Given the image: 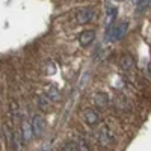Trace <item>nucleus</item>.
Returning <instances> with one entry per match:
<instances>
[{"instance_id": "obj_1", "label": "nucleus", "mask_w": 151, "mask_h": 151, "mask_svg": "<svg viewBox=\"0 0 151 151\" xmlns=\"http://www.w3.org/2000/svg\"><path fill=\"white\" fill-rule=\"evenodd\" d=\"M127 30H129V21H121L112 29V35L109 36V40L110 41H119L125 36Z\"/></svg>"}, {"instance_id": "obj_2", "label": "nucleus", "mask_w": 151, "mask_h": 151, "mask_svg": "<svg viewBox=\"0 0 151 151\" xmlns=\"http://www.w3.org/2000/svg\"><path fill=\"white\" fill-rule=\"evenodd\" d=\"M92 18H94V9L92 8H82V9H79L77 15H76V20H77L79 24H86Z\"/></svg>"}, {"instance_id": "obj_3", "label": "nucleus", "mask_w": 151, "mask_h": 151, "mask_svg": "<svg viewBox=\"0 0 151 151\" xmlns=\"http://www.w3.org/2000/svg\"><path fill=\"white\" fill-rule=\"evenodd\" d=\"M30 124H32V132H33L35 136H41L44 133V130H45V121H44L42 116L35 115L32 118V122Z\"/></svg>"}, {"instance_id": "obj_4", "label": "nucleus", "mask_w": 151, "mask_h": 151, "mask_svg": "<svg viewBox=\"0 0 151 151\" xmlns=\"http://www.w3.org/2000/svg\"><path fill=\"white\" fill-rule=\"evenodd\" d=\"M98 139L103 145H109L112 141H113V134L110 132V129L107 127L106 124H101L100 125V130H98Z\"/></svg>"}, {"instance_id": "obj_5", "label": "nucleus", "mask_w": 151, "mask_h": 151, "mask_svg": "<svg viewBox=\"0 0 151 151\" xmlns=\"http://www.w3.org/2000/svg\"><path fill=\"white\" fill-rule=\"evenodd\" d=\"M21 136H23V141L24 142H29L33 136V132H32V124L27 121V119H23L21 121Z\"/></svg>"}, {"instance_id": "obj_6", "label": "nucleus", "mask_w": 151, "mask_h": 151, "mask_svg": "<svg viewBox=\"0 0 151 151\" xmlns=\"http://www.w3.org/2000/svg\"><path fill=\"white\" fill-rule=\"evenodd\" d=\"M119 65L124 71H127V73H132L134 70V60L130 55H122L121 56V60H119Z\"/></svg>"}, {"instance_id": "obj_7", "label": "nucleus", "mask_w": 151, "mask_h": 151, "mask_svg": "<svg viewBox=\"0 0 151 151\" xmlns=\"http://www.w3.org/2000/svg\"><path fill=\"white\" fill-rule=\"evenodd\" d=\"M83 118H85V122L88 125H95L98 121H100V116H98V113L94 110V109H86L83 112Z\"/></svg>"}, {"instance_id": "obj_8", "label": "nucleus", "mask_w": 151, "mask_h": 151, "mask_svg": "<svg viewBox=\"0 0 151 151\" xmlns=\"http://www.w3.org/2000/svg\"><path fill=\"white\" fill-rule=\"evenodd\" d=\"M94 38H95V32L94 30H83L79 35V42H80V45L86 47V45H89L94 41Z\"/></svg>"}, {"instance_id": "obj_9", "label": "nucleus", "mask_w": 151, "mask_h": 151, "mask_svg": "<svg viewBox=\"0 0 151 151\" xmlns=\"http://www.w3.org/2000/svg\"><path fill=\"white\" fill-rule=\"evenodd\" d=\"M21 141H23V136H21V130H14L12 132V147H14L15 151L21 150Z\"/></svg>"}, {"instance_id": "obj_10", "label": "nucleus", "mask_w": 151, "mask_h": 151, "mask_svg": "<svg viewBox=\"0 0 151 151\" xmlns=\"http://www.w3.org/2000/svg\"><path fill=\"white\" fill-rule=\"evenodd\" d=\"M94 101H95V104H97L98 107H106V106L109 104V97H107V94H104V92H98V94H95V97H94Z\"/></svg>"}, {"instance_id": "obj_11", "label": "nucleus", "mask_w": 151, "mask_h": 151, "mask_svg": "<svg viewBox=\"0 0 151 151\" xmlns=\"http://www.w3.org/2000/svg\"><path fill=\"white\" fill-rule=\"evenodd\" d=\"M45 97L50 100V101H58V100L60 98V92L58 88L55 86H48L47 88V91H45Z\"/></svg>"}, {"instance_id": "obj_12", "label": "nucleus", "mask_w": 151, "mask_h": 151, "mask_svg": "<svg viewBox=\"0 0 151 151\" xmlns=\"http://www.w3.org/2000/svg\"><path fill=\"white\" fill-rule=\"evenodd\" d=\"M38 104H40V107L44 110V112H47V110H50V106H52V101L45 97V94H41V95H38Z\"/></svg>"}, {"instance_id": "obj_13", "label": "nucleus", "mask_w": 151, "mask_h": 151, "mask_svg": "<svg viewBox=\"0 0 151 151\" xmlns=\"http://www.w3.org/2000/svg\"><path fill=\"white\" fill-rule=\"evenodd\" d=\"M76 147H77V151H89V145H88V142L83 137H77L76 139Z\"/></svg>"}, {"instance_id": "obj_14", "label": "nucleus", "mask_w": 151, "mask_h": 151, "mask_svg": "<svg viewBox=\"0 0 151 151\" xmlns=\"http://www.w3.org/2000/svg\"><path fill=\"white\" fill-rule=\"evenodd\" d=\"M115 15H116V8H115V6L109 8V11H107V18H106V24H107V26H110V24H112Z\"/></svg>"}, {"instance_id": "obj_15", "label": "nucleus", "mask_w": 151, "mask_h": 151, "mask_svg": "<svg viewBox=\"0 0 151 151\" xmlns=\"http://www.w3.org/2000/svg\"><path fill=\"white\" fill-rule=\"evenodd\" d=\"M136 5H137V9L142 11V9H145V8H148L151 5V0H137Z\"/></svg>"}, {"instance_id": "obj_16", "label": "nucleus", "mask_w": 151, "mask_h": 151, "mask_svg": "<svg viewBox=\"0 0 151 151\" xmlns=\"http://www.w3.org/2000/svg\"><path fill=\"white\" fill-rule=\"evenodd\" d=\"M76 150H77V147H76V144H73V142H68L64 148V151H76Z\"/></svg>"}, {"instance_id": "obj_17", "label": "nucleus", "mask_w": 151, "mask_h": 151, "mask_svg": "<svg viewBox=\"0 0 151 151\" xmlns=\"http://www.w3.org/2000/svg\"><path fill=\"white\" fill-rule=\"evenodd\" d=\"M147 76H148V79L151 80V62H148V65H147Z\"/></svg>"}, {"instance_id": "obj_18", "label": "nucleus", "mask_w": 151, "mask_h": 151, "mask_svg": "<svg viewBox=\"0 0 151 151\" xmlns=\"http://www.w3.org/2000/svg\"><path fill=\"white\" fill-rule=\"evenodd\" d=\"M118 2H122V0H118Z\"/></svg>"}]
</instances>
